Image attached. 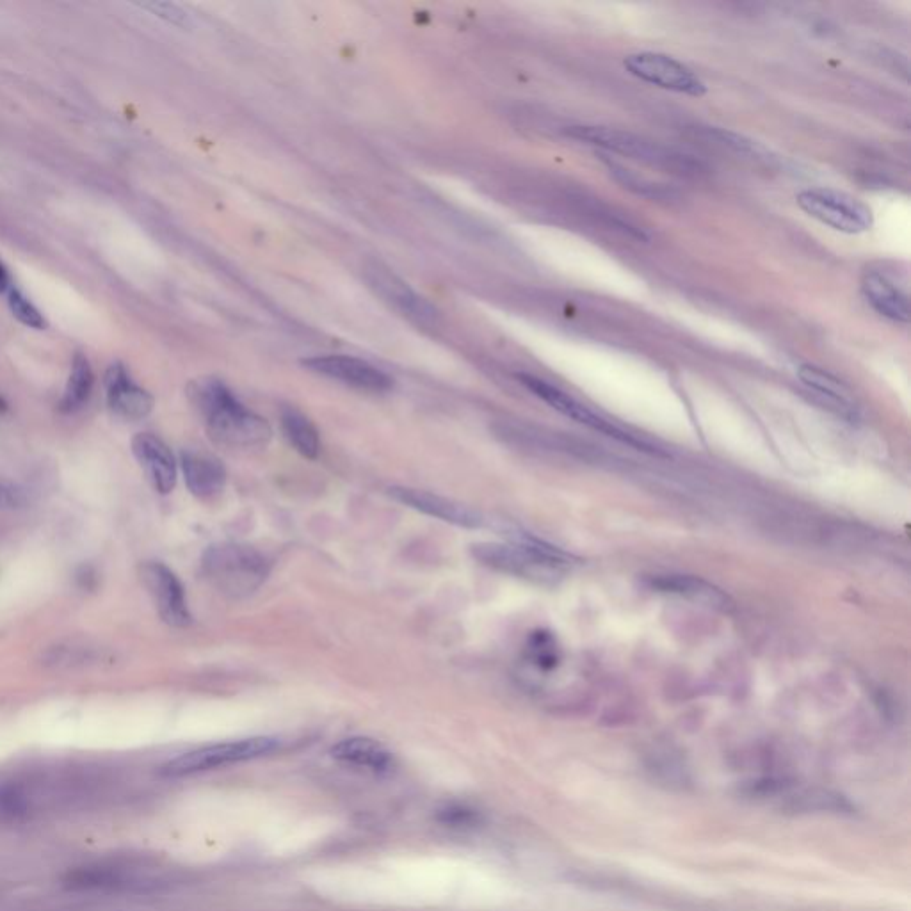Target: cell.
Listing matches in <instances>:
<instances>
[{
	"instance_id": "1",
	"label": "cell",
	"mask_w": 911,
	"mask_h": 911,
	"mask_svg": "<svg viewBox=\"0 0 911 911\" xmlns=\"http://www.w3.org/2000/svg\"><path fill=\"white\" fill-rule=\"evenodd\" d=\"M187 394L202 415L212 442L228 449H260L271 442L273 428L269 422L248 410L223 381L196 379Z\"/></svg>"
},
{
	"instance_id": "2",
	"label": "cell",
	"mask_w": 911,
	"mask_h": 911,
	"mask_svg": "<svg viewBox=\"0 0 911 911\" xmlns=\"http://www.w3.org/2000/svg\"><path fill=\"white\" fill-rule=\"evenodd\" d=\"M565 132L568 138L595 146L605 154L621 155L630 161L641 162L655 170L668 171L680 177H698L705 171V164L694 155L662 145L659 141L639 136L630 130L600 125H575L568 127Z\"/></svg>"
},
{
	"instance_id": "3",
	"label": "cell",
	"mask_w": 911,
	"mask_h": 911,
	"mask_svg": "<svg viewBox=\"0 0 911 911\" xmlns=\"http://www.w3.org/2000/svg\"><path fill=\"white\" fill-rule=\"evenodd\" d=\"M472 554L495 572L543 586L563 581L572 566V556L525 534L511 543H477Z\"/></svg>"
},
{
	"instance_id": "4",
	"label": "cell",
	"mask_w": 911,
	"mask_h": 911,
	"mask_svg": "<svg viewBox=\"0 0 911 911\" xmlns=\"http://www.w3.org/2000/svg\"><path fill=\"white\" fill-rule=\"evenodd\" d=\"M203 572L210 584L228 598L255 593L271 572L267 557L244 543H218L203 556Z\"/></svg>"
},
{
	"instance_id": "5",
	"label": "cell",
	"mask_w": 911,
	"mask_h": 911,
	"mask_svg": "<svg viewBox=\"0 0 911 911\" xmlns=\"http://www.w3.org/2000/svg\"><path fill=\"white\" fill-rule=\"evenodd\" d=\"M799 209L807 216L830 226L840 234H865L874 225L871 207L853 194L830 187L805 189L796 198Z\"/></svg>"
},
{
	"instance_id": "6",
	"label": "cell",
	"mask_w": 911,
	"mask_h": 911,
	"mask_svg": "<svg viewBox=\"0 0 911 911\" xmlns=\"http://www.w3.org/2000/svg\"><path fill=\"white\" fill-rule=\"evenodd\" d=\"M278 748H280V739H276V737H250V739H239V741L210 744V746L187 751L184 755L173 758L162 767V774L177 778V776H187V774L205 773V771H212L219 767L266 757Z\"/></svg>"
},
{
	"instance_id": "7",
	"label": "cell",
	"mask_w": 911,
	"mask_h": 911,
	"mask_svg": "<svg viewBox=\"0 0 911 911\" xmlns=\"http://www.w3.org/2000/svg\"><path fill=\"white\" fill-rule=\"evenodd\" d=\"M518 381L527 390H531L534 396L540 397L543 403L549 404L550 408H554L556 412L565 415L568 419L575 420L582 426L598 431L602 435L611 436L614 440H618L621 444L629 445V447H634L637 451L662 454L661 449H657L655 445L650 444L645 438H639V436L632 435L625 429L618 428L616 424L605 420L604 417H600L598 413L589 410L588 406H584L581 401H577L575 397L568 396L561 388L550 385L545 379L536 378V376H531V374H518Z\"/></svg>"
},
{
	"instance_id": "8",
	"label": "cell",
	"mask_w": 911,
	"mask_h": 911,
	"mask_svg": "<svg viewBox=\"0 0 911 911\" xmlns=\"http://www.w3.org/2000/svg\"><path fill=\"white\" fill-rule=\"evenodd\" d=\"M625 70L639 81L657 88L668 89L687 97H703L707 93L705 82L675 57L659 52H637L625 57Z\"/></svg>"
},
{
	"instance_id": "9",
	"label": "cell",
	"mask_w": 911,
	"mask_h": 911,
	"mask_svg": "<svg viewBox=\"0 0 911 911\" xmlns=\"http://www.w3.org/2000/svg\"><path fill=\"white\" fill-rule=\"evenodd\" d=\"M139 577L164 623L177 629H184L193 623L184 586L168 566L159 561H146L139 566Z\"/></svg>"
},
{
	"instance_id": "10",
	"label": "cell",
	"mask_w": 911,
	"mask_h": 911,
	"mask_svg": "<svg viewBox=\"0 0 911 911\" xmlns=\"http://www.w3.org/2000/svg\"><path fill=\"white\" fill-rule=\"evenodd\" d=\"M303 365L326 378L335 379L349 387L372 392V394H383L394 388V379L388 374L379 371L371 363L363 362L360 358L353 356L330 355L314 356L303 362Z\"/></svg>"
},
{
	"instance_id": "11",
	"label": "cell",
	"mask_w": 911,
	"mask_h": 911,
	"mask_svg": "<svg viewBox=\"0 0 911 911\" xmlns=\"http://www.w3.org/2000/svg\"><path fill=\"white\" fill-rule=\"evenodd\" d=\"M388 493L392 499L401 502L404 506L415 509L422 515L438 518L447 524L458 525L465 529H479L484 525V518L481 513H477L476 509L468 508L456 500L440 497L436 493L415 490L408 486H392Z\"/></svg>"
},
{
	"instance_id": "12",
	"label": "cell",
	"mask_w": 911,
	"mask_h": 911,
	"mask_svg": "<svg viewBox=\"0 0 911 911\" xmlns=\"http://www.w3.org/2000/svg\"><path fill=\"white\" fill-rule=\"evenodd\" d=\"M365 275H367V282L371 283L372 289L390 305H394L401 314L419 324L436 323V319H438L436 308L431 307L426 299L413 291L412 287L403 282L399 276L381 266L369 267Z\"/></svg>"
},
{
	"instance_id": "13",
	"label": "cell",
	"mask_w": 911,
	"mask_h": 911,
	"mask_svg": "<svg viewBox=\"0 0 911 911\" xmlns=\"http://www.w3.org/2000/svg\"><path fill=\"white\" fill-rule=\"evenodd\" d=\"M132 452L155 492L170 493L177 484V460L170 447L152 433H139L132 440Z\"/></svg>"
},
{
	"instance_id": "14",
	"label": "cell",
	"mask_w": 911,
	"mask_h": 911,
	"mask_svg": "<svg viewBox=\"0 0 911 911\" xmlns=\"http://www.w3.org/2000/svg\"><path fill=\"white\" fill-rule=\"evenodd\" d=\"M180 467L187 488L196 499L210 502L225 492L226 468L214 454L189 449L180 454Z\"/></svg>"
},
{
	"instance_id": "15",
	"label": "cell",
	"mask_w": 911,
	"mask_h": 911,
	"mask_svg": "<svg viewBox=\"0 0 911 911\" xmlns=\"http://www.w3.org/2000/svg\"><path fill=\"white\" fill-rule=\"evenodd\" d=\"M107 404L118 417L141 420L154 410V397L138 387L121 363H114L105 374Z\"/></svg>"
},
{
	"instance_id": "16",
	"label": "cell",
	"mask_w": 911,
	"mask_h": 911,
	"mask_svg": "<svg viewBox=\"0 0 911 911\" xmlns=\"http://www.w3.org/2000/svg\"><path fill=\"white\" fill-rule=\"evenodd\" d=\"M801 383L817 397L819 403L824 404L828 410L837 413L842 419L856 422L860 419V410L855 397L846 383L835 378L830 372L819 369L815 365H801L798 369Z\"/></svg>"
},
{
	"instance_id": "17",
	"label": "cell",
	"mask_w": 911,
	"mask_h": 911,
	"mask_svg": "<svg viewBox=\"0 0 911 911\" xmlns=\"http://www.w3.org/2000/svg\"><path fill=\"white\" fill-rule=\"evenodd\" d=\"M862 292L867 303L881 317L894 321V323H910L908 296L888 276L881 275L878 271H869L867 275L863 276Z\"/></svg>"
},
{
	"instance_id": "18",
	"label": "cell",
	"mask_w": 911,
	"mask_h": 911,
	"mask_svg": "<svg viewBox=\"0 0 911 911\" xmlns=\"http://www.w3.org/2000/svg\"><path fill=\"white\" fill-rule=\"evenodd\" d=\"M650 586L662 591V593H673L680 597L689 598L696 604L707 605L718 611H732L734 602L725 595L721 589L712 586L710 582L691 577V575H655L650 579Z\"/></svg>"
},
{
	"instance_id": "19",
	"label": "cell",
	"mask_w": 911,
	"mask_h": 911,
	"mask_svg": "<svg viewBox=\"0 0 911 911\" xmlns=\"http://www.w3.org/2000/svg\"><path fill=\"white\" fill-rule=\"evenodd\" d=\"M331 755L344 764L367 769L372 773H385L394 764L392 753L381 742L369 737H351L337 742L331 748Z\"/></svg>"
},
{
	"instance_id": "20",
	"label": "cell",
	"mask_w": 911,
	"mask_h": 911,
	"mask_svg": "<svg viewBox=\"0 0 911 911\" xmlns=\"http://www.w3.org/2000/svg\"><path fill=\"white\" fill-rule=\"evenodd\" d=\"M282 431L292 449L299 452L303 458L315 460L319 456V452H321L319 431L312 424V420L298 412L296 408H283Z\"/></svg>"
},
{
	"instance_id": "21",
	"label": "cell",
	"mask_w": 911,
	"mask_h": 911,
	"mask_svg": "<svg viewBox=\"0 0 911 911\" xmlns=\"http://www.w3.org/2000/svg\"><path fill=\"white\" fill-rule=\"evenodd\" d=\"M605 162L609 166L611 177L616 182H620L621 186L630 189L632 193L639 194L643 198H650V200H657V202H671L678 196L673 187H666V184H657L654 180L643 177L636 171L621 166L618 162L609 161V159H605Z\"/></svg>"
},
{
	"instance_id": "22",
	"label": "cell",
	"mask_w": 911,
	"mask_h": 911,
	"mask_svg": "<svg viewBox=\"0 0 911 911\" xmlns=\"http://www.w3.org/2000/svg\"><path fill=\"white\" fill-rule=\"evenodd\" d=\"M696 134H700V138L709 139L714 145L726 148V150H730L734 154L744 155L748 159L764 162L773 161V157L764 146L758 145L755 141L744 138V136L737 134V132H732V130L719 129V127H696Z\"/></svg>"
},
{
	"instance_id": "23",
	"label": "cell",
	"mask_w": 911,
	"mask_h": 911,
	"mask_svg": "<svg viewBox=\"0 0 911 911\" xmlns=\"http://www.w3.org/2000/svg\"><path fill=\"white\" fill-rule=\"evenodd\" d=\"M93 383H95V376H93V371H91L88 358L82 355L75 356L72 372H70V378H68V385H66L65 396L61 399V410L63 412L79 410L82 404L86 403L89 396H91Z\"/></svg>"
},
{
	"instance_id": "24",
	"label": "cell",
	"mask_w": 911,
	"mask_h": 911,
	"mask_svg": "<svg viewBox=\"0 0 911 911\" xmlns=\"http://www.w3.org/2000/svg\"><path fill=\"white\" fill-rule=\"evenodd\" d=\"M9 308L13 315L17 317L20 323L34 328V330H43L45 328V319L40 314V310L34 307L29 299L25 298L22 292L11 291L9 294Z\"/></svg>"
},
{
	"instance_id": "25",
	"label": "cell",
	"mask_w": 911,
	"mask_h": 911,
	"mask_svg": "<svg viewBox=\"0 0 911 911\" xmlns=\"http://www.w3.org/2000/svg\"><path fill=\"white\" fill-rule=\"evenodd\" d=\"M141 8L154 13L155 17L162 18L170 24L177 25V27H189L191 25V18L187 15L184 9L177 6V4H170V2H148V4H139Z\"/></svg>"
},
{
	"instance_id": "26",
	"label": "cell",
	"mask_w": 911,
	"mask_h": 911,
	"mask_svg": "<svg viewBox=\"0 0 911 911\" xmlns=\"http://www.w3.org/2000/svg\"><path fill=\"white\" fill-rule=\"evenodd\" d=\"M27 502V492L22 486L0 479V509L22 508Z\"/></svg>"
},
{
	"instance_id": "27",
	"label": "cell",
	"mask_w": 911,
	"mask_h": 911,
	"mask_svg": "<svg viewBox=\"0 0 911 911\" xmlns=\"http://www.w3.org/2000/svg\"><path fill=\"white\" fill-rule=\"evenodd\" d=\"M547 641H549L547 636H536L533 637V641L529 645L531 659L541 668H550L554 664V655H552V650H550L552 646H547Z\"/></svg>"
},
{
	"instance_id": "28",
	"label": "cell",
	"mask_w": 911,
	"mask_h": 911,
	"mask_svg": "<svg viewBox=\"0 0 911 911\" xmlns=\"http://www.w3.org/2000/svg\"><path fill=\"white\" fill-rule=\"evenodd\" d=\"M0 810L4 814H18L24 810V799L20 798L17 791L6 789L0 792Z\"/></svg>"
},
{
	"instance_id": "29",
	"label": "cell",
	"mask_w": 911,
	"mask_h": 911,
	"mask_svg": "<svg viewBox=\"0 0 911 911\" xmlns=\"http://www.w3.org/2000/svg\"><path fill=\"white\" fill-rule=\"evenodd\" d=\"M9 287V275L6 271V267L0 264V292L8 291Z\"/></svg>"
},
{
	"instance_id": "30",
	"label": "cell",
	"mask_w": 911,
	"mask_h": 911,
	"mask_svg": "<svg viewBox=\"0 0 911 911\" xmlns=\"http://www.w3.org/2000/svg\"><path fill=\"white\" fill-rule=\"evenodd\" d=\"M6 408H8V404L0 397V412H6Z\"/></svg>"
}]
</instances>
